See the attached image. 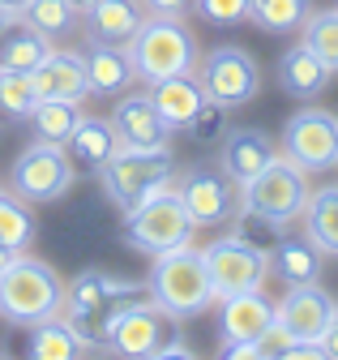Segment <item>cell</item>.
Segmentation results:
<instances>
[{
    "label": "cell",
    "mask_w": 338,
    "mask_h": 360,
    "mask_svg": "<svg viewBox=\"0 0 338 360\" xmlns=\"http://www.w3.org/2000/svg\"><path fill=\"white\" fill-rule=\"evenodd\" d=\"M197 82L205 90V99H215V103H223L231 112V108H244V103L257 99L262 65H257V56H252L248 48H240V43H219V48L201 52Z\"/></svg>",
    "instance_id": "8"
},
{
    "label": "cell",
    "mask_w": 338,
    "mask_h": 360,
    "mask_svg": "<svg viewBox=\"0 0 338 360\" xmlns=\"http://www.w3.org/2000/svg\"><path fill=\"white\" fill-rule=\"evenodd\" d=\"M321 347H325L330 360H338V309H334V318H330V326H325V335H321Z\"/></svg>",
    "instance_id": "38"
},
{
    "label": "cell",
    "mask_w": 338,
    "mask_h": 360,
    "mask_svg": "<svg viewBox=\"0 0 338 360\" xmlns=\"http://www.w3.org/2000/svg\"><path fill=\"white\" fill-rule=\"evenodd\" d=\"M300 43L317 52V60H321L330 73H338V5L313 9V13L304 18V26H300Z\"/></svg>",
    "instance_id": "30"
},
{
    "label": "cell",
    "mask_w": 338,
    "mask_h": 360,
    "mask_svg": "<svg viewBox=\"0 0 338 360\" xmlns=\"http://www.w3.org/2000/svg\"><path fill=\"white\" fill-rule=\"evenodd\" d=\"M193 232H197V223L189 219V210L176 198V189H163L150 202H142L137 210L124 214V240H129V249L150 253V257L189 245Z\"/></svg>",
    "instance_id": "7"
},
{
    "label": "cell",
    "mask_w": 338,
    "mask_h": 360,
    "mask_svg": "<svg viewBox=\"0 0 338 360\" xmlns=\"http://www.w3.org/2000/svg\"><path fill=\"white\" fill-rule=\"evenodd\" d=\"M150 99L158 108V116L167 120V129H184L193 120V112L205 103V90L197 82V73H176V77H163V82H150Z\"/></svg>",
    "instance_id": "23"
},
{
    "label": "cell",
    "mask_w": 338,
    "mask_h": 360,
    "mask_svg": "<svg viewBox=\"0 0 338 360\" xmlns=\"http://www.w3.org/2000/svg\"><path fill=\"white\" fill-rule=\"evenodd\" d=\"M142 9L150 18H189L193 13V0H142Z\"/></svg>",
    "instance_id": "36"
},
{
    "label": "cell",
    "mask_w": 338,
    "mask_h": 360,
    "mask_svg": "<svg viewBox=\"0 0 338 360\" xmlns=\"http://www.w3.org/2000/svg\"><path fill=\"white\" fill-rule=\"evenodd\" d=\"M65 150L73 155V163L99 172V167L120 150V138H116V129H111L107 116H81L77 129H73V138L65 142Z\"/></svg>",
    "instance_id": "24"
},
{
    "label": "cell",
    "mask_w": 338,
    "mask_h": 360,
    "mask_svg": "<svg viewBox=\"0 0 338 360\" xmlns=\"http://www.w3.org/2000/svg\"><path fill=\"white\" fill-rule=\"evenodd\" d=\"M172 356H176V360H189V356H193V347H189L180 335H172V339H167V343L154 352V360H172Z\"/></svg>",
    "instance_id": "37"
},
{
    "label": "cell",
    "mask_w": 338,
    "mask_h": 360,
    "mask_svg": "<svg viewBox=\"0 0 338 360\" xmlns=\"http://www.w3.org/2000/svg\"><path fill=\"white\" fill-rule=\"evenodd\" d=\"M219 146H223L219 167L236 180V185H248V180L257 172H266L274 163V155H278V142L266 129H227V138Z\"/></svg>",
    "instance_id": "21"
},
{
    "label": "cell",
    "mask_w": 338,
    "mask_h": 360,
    "mask_svg": "<svg viewBox=\"0 0 338 360\" xmlns=\"http://www.w3.org/2000/svg\"><path fill=\"white\" fill-rule=\"evenodd\" d=\"M52 52V34H43L39 26H30L26 18H18L5 34H0V69L13 73H34V65Z\"/></svg>",
    "instance_id": "25"
},
{
    "label": "cell",
    "mask_w": 338,
    "mask_h": 360,
    "mask_svg": "<svg viewBox=\"0 0 338 360\" xmlns=\"http://www.w3.org/2000/svg\"><path fill=\"white\" fill-rule=\"evenodd\" d=\"M86 77H90V95H124L133 86V60L124 48H99V43H90Z\"/></svg>",
    "instance_id": "26"
},
{
    "label": "cell",
    "mask_w": 338,
    "mask_h": 360,
    "mask_svg": "<svg viewBox=\"0 0 338 360\" xmlns=\"http://www.w3.org/2000/svg\"><path fill=\"white\" fill-rule=\"evenodd\" d=\"M274 77H278V90H283V95L309 103V99H317L321 90L330 86V77H334V73L317 60V52H313V48H304V43H291V48L278 56Z\"/></svg>",
    "instance_id": "22"
},
{
    "label": "cell",
    "mask_w": 338,
    "mask_h": 360,
    "mask_svg": "<svg viewBox=\"0 0 338 360\" xmlns=\"http://www.w3.org/2000/svg\"><path fill=\"white\" fill-rule=\"evenodd\" d=\"M309 193H313L309 189V172L295 167L283 155H274V163L266 172H257L248 185H240V206L252 210V214H262V219H270L274 228H287V223H295L304 214Z\"/></svg>",
    "instance_id": "6"
},
{
    "label": "cell",
    "mask_w": 338,
    "mask_h": 360,
    "mask_svg": "<svg viewBox=\"0 0 338 360\" xmlns=\"http://www.w3.org/2000/svg\"><path fill=\"white\" fill-rule=\"evenodd\" d=\"M180 133H189L193 146H219V142L227 138V108H223V103H215V99H205Z\"/></svg>",
    "instance_id": "34"
},
{
    "label": "cell",
    "mask_w": 338,
    "mask_h": 360,
    "mask_svg": "<svg viewBox=\"0 0 338 360\" xmlns=\"http://www.w3.org/2000/svg\"><path fill=\"white\" fill-rule=\"evenodd\" d=\"M107 120L120 138V150H163L167 138H172V129H167V120L158 116L150 99V90L146 95H120Z\"/></svg>",
    "instance_id": "15"
},
{
    "label": "cell",
    "mask_w": 338,
    "mask_h": 360,
    "mask_svg": "<svg viewBox=\"0 0 338 360\" xmlns=\"http://www.w3.org/2000/svg\"><path fill=\"white\" fill-rule=\"evenodd\" d=\"M313 0H248V22L266 34H300Z\"/></svg>",
    "instance_id": "28"
},
{
    "label": "cell",
    "mask_w": 338,
    "mask_h": 360,
    "mask_svg": "<svg viewBox=\"0 0 338 360\" xmlns=\"http://www.w3.org/2000/svg\"><path fill=\"white\" fill-rule=\"evenodd\" d=\"M13 5H18V9H22V5H26V0H13Z\"/></svg>",
    "instance_id": "42"
},
{
    "label": "cell",
    "mask_w": 338,
    "mask_h": 360,
    "mask_svg": "<svg viewBox=\"0 0 338 360\" xmlns=\"http://www.w3.org/2000/svg\"><path fill=\"white\" fill-rule=\"evenodd\" d=\"M205 257V270H210V288L215 296H236V292H257L266 288V275H270V253L262 245H252L248 236L231 232V236H219L201 249Z\"/></svg>",
    "instance_id": "9"
},
{
    "label": "cell",
    "mask_w": 338,
    "mask_h": 360,
    "mask_svg": "<svg viewBox=\"0 0 338 360\" xmlns=\"http://www.w3.org/2000/svg\"><path fill=\"white\" fill-rule=\"evenodd\" d=\"M176 330V318H167V313L142 296V300H129L124 296L120 304H111L103 313V322H99V339L111 356H129V360H150Z\"/></svg>",
    "instance_id": "5"
},
{
    "label": "cell",
    "mask_w": 338,
    "mask_h": 360,
    "mask_svg": "<svg viewBox=\"0 0 338 360\" xmlns=\"http://www.w3.org/2000/svg\"><path fill=\"white\" fill-rule=\"evenodd\" d=\"M334 296L321 288V283H295L287 288V296L274 304V322L291 335V339H313L321 343L330 318H334Z\"/></svg>",
    "instance_id": "14"
},
{
    "label": "cell",
    "mask_w": 338,
    "mask_h": 360,
    "mask_svg": "<svg viewBox=\"0 0 338 360\" xmlns=\"http://www.w3.org/2000/svg\"><path fill=\"white\" fill-rule=\"evenodd\" d=\"M77 120H81L77 99H39L34 112H30L34 138H39V142H56V146H65V142L73 138Z\"/></svg>",
    "instance_id": "29"
},
{
    "label": "cell",
    "mask_w": 338,
    "mask_h": 360,
    "mask_svg": "<svg viewBox=\"0 0 338 360\" xmlns=\"http://www.w3.org/2000/svg\"><path fill=\"white\" fill-rule=\"evenodd\" d=\"M146 296L176 322H189L197 313H205L215 304V288H210V270H205V257L201 249L189 240L180 249H167L154 257L150 266V279H146Z\"/></svg>",
    "instance_id": "1"
},
{
    "label": "cell",
    "mask_w": 338,
    "mask_h": 360,
    "mask_svg": "<svg viewBox=\"0 0 338 360\" xmlns=\"http://www.w3.org/2000/svg\"><path fill=\"white\" fill-rule=\"evenodd\" d=\"M142 22H146L142 0H99L90 13H81L86 43H99V48H129Z\"/></svg>",
    "instance_id": "19"
},
{
    "label": "cell",
    "mask_w": 338,
    "mask_h": 360,
    "mask_svg": "<svg viewBox=\"0 0 338 360\" xmlns=\"http://www.w3.org/2000/svg\"><path fill=\"white\" fill-rule=\"evenodd\" d=\"M34 232H39V223H34L26 198L0 189V245L13 249V253H26L30 240H34Z\"/></svg>",
    "instance_id": "31"
},
{
    "label": "cell",
    "mask_w": 338,
    "mask_h": 360,
    "mask_svg": "<svg viewBox=\"0 0 338 360\" xmlns=\"http://www.w3.org/2000/svg\"><path fill=\"white\" fill-rule=\"evenodd\" d=\"M274 326V300L257 292H236L219 300V339L223 343H244V339H262Z\"/></svg>",
    "instance_id": "18"
},
{
    "label": "cell",
    "mask_w": 338,
    "mask_h": 360,
    "mask_svg": "<svg viewBox=\"0 0 338 360\" xmlns=\"http://www.w3.org/2000/svg\"><path fill=\"white\" fill-rule=\"evenodd\" d=\"M69 5H73V9H77V18H81V13H90L99 0H69Z\"/></svg>",
    "instance_id": "40"
},
{
    "label": "cell",
    "mask_w": 338,
    "mask_h": 360,
    "mask_svg": "<svg viewBox=\"0 0 338 360\" xmlns=\"http://www.w3.org/2000/svg\"><path fill=\"white\" fill-rule=\"evenodd\" d=\"M95 176H99V185H103V198L120 214H129L142 202H150L154 193L172 189L176 159H172V150H167V146L163 150H116Z\"/></svg>",
    "instance_id": "4"
},
{
    "label": "cell",
    "mask_w": 338,
    "mask_h": 360,
    "mask_svg": "<svg viewBox=\"0 0 338 360\" xmlns=\"http://www.w3.org/2000/svg\"><path fill=\"white\" fill-rule=\"evenodd\" d=\"M39 99H86L90 95V77H86V52L73 48H52L30 73Z\"/></svg>",
    "instance_id": "17"
},
{
    "label": "cell",
    "mask_w": 338,
    "mask_h": 360,
    "mask_svg": "<svg viewBox=\"0 0 338 360\" xmlns=\"http://www.w3.org/2000/svg\"><path fill=\"white\" fill-rule=\"evenodd\" d=\"M73 180H77L73 155L65 146H56V142H39V138L9 167V185L26 202H60L73 189Z\"/></svg>",
    "instance_id": "10"
},
{
    "label": "cell",
    "mask_w": 338,
    "mask_h": 360,
    "mask_svg": "<svg viewBox=\"0 0 338 360\" xmlns=\"http://www.w3.org/2000/svg\"><path fill=\"white\" fill-rule=\"evenodd\" d=\"M18 18H22V9L13 5V0H0V34H5V30L18 22Z\"/></svg>",
    "instance_id": "39"
},
{
    "label": "cell",
    "mask_w": 338,
    "mask_h": 360,
    "mask_svg": "<svg viewBox=\"0 0 338 360\" xmlns=\"http://www.w3.org/2000/svg\"><path fill=\"white\" fill-rule=\"evenodd\" d=\"M13 257H18L13 249H5V245H0V275H5V270H9V262H13Z\"/></svg>",
    "instance_id": "41"
},
{
    "label": "cell",
    "mask_w": 338,
    "mask_h": 360,
    "mask_svg": "<svg viewBox=\"0 0 338 360\" xmlns=\"http://www.w3.org/2000/svg\"><path fill=\"white\" fill-rule=\"evenodd\" d=\"M304 232L309 240L325 253V257H338V185H321L309 193V206H304Z\"/></svg>",
    "instance_id": "27"
},
{
    "label": "cell",
    "mask_w": 338,
    "mask_h": 360,
    "mask_svg": "<svg viewBox=\"0 0 338 360\" xmlns=\"http://www.w3.org/2000/svg\"><path fill=\"white\" fill-rule=\"evenodd\" d=\"M193 13L205 22V26H244L248 22V0H193Z\"/></svg>",
    "instance_id": "35"
},
{
    "label": "cell",
    "mask_w": 338,
    "mask_h": 360,
    "mask_svg": "<svg viewBox=\"0 0 338 360\" xmlns=\"http://www.w3.org/2000/svg\"><path fill=\"white\" fill-rule=\"evenodd\" d=\"M278 155L304 172H330L338 167V116L330 108H300L283 120Z\"/></svg>",
    "instance_id": "11"
},
{
    "label": "cell",
    "mask_w": 338,
    "mask_h": 360,
    "mask_svg": "<svg viewBox=\"0 0 338 360\" xmlns=\"http://www.w3.org/2000/svg\"><path fill=\"white\" fill-rule=\"evenodd\" d=\"M99 352H107L103 339L81 330L73 318H65V313L34 322L30 339H26V356H34V360H77V356H99Z\"/></svg>",
    "instance_id": "16"
},
{
    "label": "cell",
    "mask_w": 338,
    "mask_h": 360,
    "mask_svg": "<svg viewBox=\"0 0 338 360\" xmlns=\"http://www.w3.org/2000/svg\"><path fill=\"white\" fill-rule=\"evenodd\" d=\"M142 288L146 283L120 279V275H111V270H103V266H86V270H77V275L65 283V318H73L81 330L99 335L95 322H103V313L111 304H120L124 296H133Z\"/></svg>",
    "instance_id": "13"
},
{
    "label": "cell",
    "mask_w": 338,
    "mask_h": 360,
    "mask_svg": "<svg viewBox=\"0 0 338 360\" xmlns=\"http://www.w3.org/2000/svg\"><path fill=\"white\" fill-rule=\"evenodd\" d=\"M65 313V279L43 257L18 253L9 270L0 275V318L18 330H30L34 322Z\"/></svg>",
    "instance_id": "2"
},
{
    "label": "cell",
    "mask_w": 338,
    "mask_h": 360,
    "mask_svg": "<svg viewBox=\"0 0 338 360\" xmlns=\"http://www.w3.org/2000/svg\"><path fill=\"white\" fill-rule=\"evenodd\" d=\"M22 18L30 26H39L43 34H52V39H65V34L77 30V9L69 5V0H26Z\"/></svg>",
    "instance_id": "32"
},
{
    "label": "cell",
    "mask_w": 338,
    "mask_h": 360,
    "mask_svg": "<svg viewBox=\"0 0 338 360\" xmlns=\"http://www.w3.org/2000/svg\"><path fill=\"white\" fill-rule=\"evenodd\" d=\"M34 103H39V90H34L30 73L0 69V116H9V120H30Z\"/></svg>",
    "instance_id": "33"
},
{
    "label": "cell",
    "mask_w": 338,
    "mask_h": 360,
    "mask_svg": "<svg viewBox=\"0 0 338 360\" xmlns=\"http://www.w3.org/2000/svg\"><path fill=\"white\" fill-rule=\"evenodd\" d=\"M270 275H278L287 288H295V283H321L325 253L309 240V232H278L270 240Z\"/></svg>",
    "instance_id": "20"
},
{
    "label": "cell",
    "mask_w": 338,
    "mask_h": 360,
    "mask_svg": "<svg viewBox=\"0 0 338 360\" xmlns=\"http://www.w3.org/2000/svg\"><path fill=\"white\" fill-rule=\"evenodd\" d=\"M124 52L133 60V77H142L146 86L176 73H197V60H201L197 34L193 26H184V18H150V13Z\"/></svg>",
    "instance_id": "3"
},
{
    "label": "cell",
    "mask_w": 338,
    "mask_h": 360,
    "mask_svg": "<svg viewBox=\"0 0 338 360\" xmlns=\"http://www.w3.org/2000/svg\"><path fill=\"white\" fill-rule=\"evenodd\" d=\"M172 189L184 202V210H189V219L197 223V228H223V223H231V214L240 206V185H236L223 167H189V172H176Z\"/></svg>",
    "instance_id": "12"
}]
</instances>
